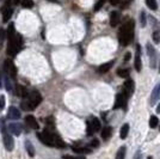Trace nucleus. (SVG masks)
<instances>
[{
    "mask_svg": "<svg viewBox=\"0 0 160 159\" xmlns=\"http://www.w3.org/2000/svg\"><path fill=\"white\" fill-rule=\"evenodd\" d=\"M157 113L160 114V103L158 104V106H157Z\"/></svg>",
    "mask_w": 160,
    "mask_h": 159,
    "instance_id": "nucleus-43",
    "label": "nucleus"
},
{
    "mask_svg": "<svg viewBox=\"0 0 160 159\" xmlns=\"http://www.w3.org/2000/svg\"><path fill=\"white\" fill-rule=\"evenodd\" d=\"M7 38L8 41L13 40L14 36H16V33H14V24L13 23H10V25L7 28Z\"/></svg>",
    "mask_w": 160,
    "mask_h": 159,
    "instance_id": "nucleus-19",
    "label": "nucleus"
},
{
    "mask_svg": "<svg viewBox=\"0 0 160 159\" xmlns=\"http://www.w3.org/2000/svg\"><path fill=\"white\" fill-rule=\"evenodd\" d=\"M90 146H91V147H98V146H99V141H98L97 139H93L92 141H91Z\"/></svg>",
    "mask_w": 160,
    "mask_h": 159,
    "instance_id": "nucleus-39",
    "label": "nucleus"
},
{
    "mask_svg": "<svg viewBox=\"0 0 160 159\" xmlns=\"http://www.w3.org/2000/svg\"><path fill=\"white\" fill-rule=\"evenodd\" d=\"M146 48H147V54H148V56L151 59V67L154 68L155 67V55H157V52H155V49L152 47L151 43H147Z\"/></svg>",
    "mask_w": 160,
    "mask_h": 159,
    "instance_id": "nucleus-7",
    "label": "nucleus"
},
{
    "mask_svg": "<svg viewBox=\"0 0 160 159\" xmlns=\"http://www.w3.org/2000/svg\"><path fill=\"white\" fill-rule=\"evenodd\" d=\"M113 66V61H109L107 64H103V65H100L99 68H98V72L99 73H107L110 71V68Z\"/></svg>",
    "mask_w": 160,
    "mask_h": 159,
    "instance_id": "nucleus-18",
    "label": "nucleus"
},
{
    "mask_svg": "<svg viewBox=\"0 0 160 159\" xmlns=\"http://www.w3.org/2000/svg\"><path fill=\"white\" fill-rule=\"evenodd\" d=\"M63 159H86V157H73V156H63Z\"/></svg>",
    "mask_w": 160,
    "mask_h": 159,
    "instance_id": "nucleus-38",
    "label": "nucleus"
},
{
    "mask_svg": "<svg viewBox=\"0 0 160 159\" xmlns=\"http://www.w3.org/2000/svg\"><path fill=\"white\" fill-rule=\"evenodd\" d=\"M118 23H120V12L113 11V12L110 13V25L115 28Z\"/></svg>",
    "mask_w": 160,
    "mask_h": 159,
    "instance_id": "nucleus-13",
    "label": "nucleus"
},
{
    "mask_svg": "<svg viewBox=\"0 0 160 159\" xmlns=\"http://www.w3.org/2000/svg\"><path fill=\"white\" fill-rule=\"evenodd\" d=\"M72 150H73V152L82 153V154H88V153L92 152V150L91 148H87V147H73Z\"/></svg>",
    "mask_w": 160,
    "mask_h": 159,
    "instance_id": "nucleus-21",
    "label": "nucleus"
},
{
    "mask_svg": "<svg viewBox=\"0 0 160 159\" xmlns=\"http://www.w3.org/2000/svg\"><path fill=\"white\" fill-rule=\"evenodd\" d=\"M25 100L29 102V104H30V106L32 108V110H33V109L38 105L41 102H42V96H41L40 92H37V91H32L31 93H29L28 98H25Z\"/></svg>",
    "mask_w": 160,
    "mask_h": 159,
    "instance_id": "nucleus-3",
    "label": "nucleus"
},
{
    "mask_svg": "<svg viewBox=\"0 0 160 159\" xmlns=\"http://www.w3.org/2000/svg\"><path fill=\"white\" fill-rule=\"evenodd\" d=\"M5 69H6L7 74L11 77V78H16L17 77V68H16V66H14V64L11 61V60H5Z\"/></svg>",
    "mask_w": 160,
    "mask_h": 159,
    "instance_id": "nucleus-4",
    "label": "nucleus"
},
{
    "mask_svg": "<svg viewBox=\"0 0 160 159\" xmlns=\"http://www.w3.org/2000/svg\"><path fill=\"white\" fill-rule=\"evenodd\" d=\"M126 146H121L120 150L117 151V154H116V159H124V156H126Z\"/></svg>",
    "mask_w": 160,
    "mask_h": 159,
    "instance_id": "nucleus-24",
    "label": "nucleus"
},
{
    "mask_svg": "<svg viewBox=\"0 0 160 159\" xmlns=\"http://www.w3.org/2000/svg\"><path fill=\"white\" fill-rule=\"evenodd\" d=\"M20 106H22V109H23V110H32V108L30 106V104H29V102H28V100H23V102H22V104H20Z\"/></svg>",
    "mask_w": 160,
    "mask_h": 159,
    "instance_id": "nucleus-32",
    "label": "nucleus"
},
{
    "mask_svg": "<svg viewBox=\"0 0 160 159\" xmlns=\"http://www.w3.org/2000/svg\"><path fill=\"white\" fill-rule=\"evenodd\" d=\"M8 129H10V132L14 134V135H19L20 133H22V126L18 125V123H11L10 126H8Z\"/></svg>",
    "mask_w": 160,
    "mask_h": 159,
    "instance_id": "nucleus-16",
    "label": "nucleus"
},
{
    "mask_svg": "<svg viewBox=\"0 0 160 159\" xmlns=\"http://www.w3.org/2000/svg\"><path fill=\"white\" fill-rule=\"evenodd\" d=\"M37 138L47 146H52V147H58V148H65L66 145L62 140L54 134L53 132H50L49 129H46L43 133H37Z\"/></svg>",
    "mask_w": 160,
    "mask_h": 159,
    "instance_id": "nucleus-2",
    "label": "nucleus"
},
{
    "mask_svg": "<svg viewBox=\"0 0 160 159\" xmlns=\"http://www.w3.org/2000/svg\"><path fill=\"white\" fill-rule=\"evenodd\" d=\"M46 122H47V125H48V128H53L54 127V119L52 116H50V117H47Z\"/></svg>",
    "mask_w": 160,
    "mask_h": 159,
    "instance_id": "nucleus-35",
    "label": "nucleus"
},
{
    "mask_svg": "<svg viewBox=\"0 0 160 159\" xmlns=\"http://www.w3.org/2000/svg\"><path fill=\"white\" fill-rule=\"evenodd\" d=\"M16 95L22 97V98H28L29 91L27 90V87L22 86V85H17V86H16Z\"/></svg>",
    "mask_w": 160,
    "mask_h": 159,
    "instance_id": "nucleus-14",
    "label": "nucleus"
},
{
    "mask_svg": "<svg viewBox=\"0 0 160 159\" xmlns=\"http://www.w3.org/2000/svg\"><path fill=\"white\" fill-rule=\"evenodd\" d=\"M117 74H118V77H121V78H128L130 72H129V69H122V68H120L117 71Z\"/></svg>",
    "mask_w": 160,
    "mask_h": 159,
    "instance_id": "nucleus-27",
    "label": "nucleus"
},
{
    "mask_svg": "<svg viewBox=\"0 0 160 159\" xmlns=\"http://www.w3.org/2000/svg\"><path fill=\"white\" fill-rule=\"evenodd\" d=\"M5 85H6V90H7V91H8V92H12L13 87H12V83L10 81V79H8V78H6V79H5Z\"/></svg>",
    "mask_w": 160,
    "mask_h": 159,
    "instance_id": "nucleus-33",
    "label": "nucleus"
},
{
    "mask_svg": "<svg viewBox=\"0 0 160 159\" xmlns=\"http://www.w3.org/2000/svg\"><path fill=\"white\" fill-rule=\"evenodd\" d=\"M158 125H159V119L157 116H151V119H149V127L151 128H157Z\"/></svg>",
    "mask_w": 160,
    "mask_h": 159,
    "instance_id": "nucleus-26",
    "label": "nucleus"
},
{
    "mask_svg": "<svg viewBox=\"0 0 160 159\" xmlns=\"http://www.w3.org/2000/svg\"><path fill=\"white\" fill-rule=\"evenodd\" d=\"M22 5L27 8H30L33 6V0H22Z\"/></svg>",
    "mask_w": 160,
    "mask_h": 159,
    "instance_id": "nucleus-30",
    "label": "nucleus"
},
{
    "mask_svg": "<svg viewBox=\"0 0 160 159\" xmlns=\"http://www.w3.org/2000/svg\"><path fill=\"white\" fill-rule=\"evenodd\" d=\"M5 108V96H0V111Z\"/></svg>",
    "mask_w": 160,
    "mask_h": 159,
    "instance_id": "nucleus-36",
    "label": "nucleus"
},
{
    "mask_svg": "<svg viewBox=\"0 0 160 159\" xmlns=\"http://www.w3.org/2000/svg\"><path fill=\"white\" fill-rule=\"evenodd\" d=\"M25 147H27V152L29 153V157L33 158L35 157V148H33L32 144L30 141H25Z\"/></svg>",
    "mask_w": 160,
    "mask_h": 159,
    "instance_id": "nucleus-22",
    "label": "nucleus"
},
{
    "mask_svg": "<svg viewBox=\"0 0 160 159\" xmlns=\"http://www.w3.org/2000/svg\"><path fill=\"white\" fill-rule=\"evenodd\" d=\"M7 116H8V119H11V120H18L20 117V111L16 106H10Z\"/></svg>",
    "mask_w": 160,
    "mask_h": 159,
    "instance_id": "nucleus-12",
    "label": "nucleus"
},
{
    "mask_svg": "<svg viewBox=\"0 0 160 159\" xmlns=\"http://www.w3.org/2000/svg\"><path fill=\"white\" fill-rule=\"evenodd\" d=\"M1 12H2V20H4L5 23L8 22V19H10L11 16H12V8L8 6H4L2 10H1Z\"/></svg>",
    "mask_w": 160,
    "mask_h": 159,
    "instance_id": "nucleus-15",
    "label": "nucleus"
},
{
    "mask_svg": "<svg viewBox=\"0 0 160 159\" xmlns=\"http://www.w3.org/2000/svg\"><path fill=\"white\" fill-rule=\"evenodd\" d=\"M104 4H105V0H98V1H97V4L94 5V11H96V12H97V11H99L100 8L103 7Z\"/></svg>",
    "mask_w": 160,
    "mask_h": 159,
    "instance_id": "nucleus-31",
    "label": "nucleus"
},
{
    "mask_svg": "<svg viewBox=\"0 0 160 159\" xmlns=\"http://www.w3.org/2000/svg\"><path fill=\"white\" fill-rule=\"evenodd\" d=\"M91 125H92V127H93L94 132H98V131H100V122L98 119H96V117H93V119L91 120Z\"/></svg>",
    "mask_w": 160,
    "mask_h": 159,
    "instance_id": "nucleus-25",
    "label": "nucleus"
},
{
    "mask_svg": "<svg viewBox=\"0 0 160 159\" xmlns=\"http://www.w3.org/2000/svg\"><path fill=\"white\" fill-rule=\"evenodd\" d=\"M134 66H135V69L138 72H140L141 68H142V64H141V47L139 44L136 46V55H135V64H134Z\"/></svg>",
    "mask_w": 160,
    "mask_h": 159,
    "instance_id": "nucleus-9",
    "label": "nucleus"
},
{
    "mask_svg": "<svg viewBox=\"0 0 160 159\" xmlns=\"http://www.w3.org/2000/svg\"><path fill=\"white\" fill-rule=\"evenodd\" d=\"M5 37H6V31H5V29L0 28V47L2 46V43H4V41H5Z\"/></svg>",
    "mask_w": 160,
    "mask_h": 159,
    "instance_id": "nucleus-29",
    "label": "nucleus"
},
{
    "mask_svg": "<svg viewBox=\"0 0 160 159\" xmlns=\"http://www.w3.org/2000/svg\"><path fill=\"white\" fill-rule=\"evenodd\" d=\"M4 145L7 151H12L14 147V141L12 136L10 134H7L6 132H4Z\"/></svg>",
    "mask_w": 160,
    "mask_h": 159,
    "instance_id": "nucleus-8",
    "label": "nucleus"
},
{
    "mask_svg": "<svg viewBox=\"0 0 160 159\" xmlns=\"http://www.w3.org/2000/svg\"><path fill=\"white\" fill-rule=\"evenodd\" d=\"M130 56H132V54H130V53H127V54H126V56H124V62H127V61H129V59H130Z\"/></svg>",
    "mask_w": 160,
    "mask_h": 159,
    "instance_id": "nucleus-40",
    "label": "nucleus"
},
{
    "mask_svg": "<svg viewBox=\"0 0 160 159\" xmlns=\"http://www.w3.org/2000/svg\"><path fill=\"white\" fill-rule=\"evenodd\" d=\"M134 89H135V84L132 79H127L123 84V93L127 96V97H130L134 92Z\"/></svg>",
    "mask_w": 160,
    "mask_h": 159,
    "instance_id": "nucleus-5",
    "label": "nucleus"
},
{
    "mask_svg": "<svg viewBox=\"0 0 160 159\" xmlns=\"http://www.w3.org/2000/svg\"><path fill=\"white\" fill-rule=\"evenodd\" d=\"M146 5L152 11H157L158 10V3H157V0H146Z\"/></svg>",
    "mask_w": 160,
    "mask_h": 159,
    "instance_id": "nucleus-23",
    "label": "nucleus"
},
{
    "mask_svg": "<svg viewBox=\"0 0 160 159\" xmlns=\"http://www.w3.org/2000/svg\"><path fill=\"white\" fill-rule=\"evenodd\" d=\"M152 38H153V42L154 43H160V30H155L152 35Z\"/></svg>",
    "mask_w": 160,
    "mask_h": 159,
    "instance_id": "nucleus-28",
    "label": "nucleus"
},
{
    "mask_svg": "<svg viewBox=\"0 0 160 159\" xmlns=\"http://www.w3.org/2000/svg\"><path fill=\"white\" fill-rule=\"evenodd\" d=\"M110 4L111 5H118L120 4V0H110Z\"/></svg>",
    "mask_w": 160,
    "mask_h": 159,
    "instance_id": "nucleus-41",
    "label": "nucleus"
},
{
    "mask_svg": "<svg viewBox=\"0 0 160 159\" xmlns=\"http://www.w3.org/2000/svg\"><path fill=\"white\" fill-rule=\"evenodd\" d=\"M128 133H129V125L128 123H124L122 128H121V132H120V136L121 139H126L128 136Z\"/></svg>",
    "mask_w": 160,
    "mask_h": 159,
    "instance_id": "nucleus-20",
    "label": "nucleus"
},
{
    "mask_svg": "<svg viewBox=\"0 0 160 159\" xmlns=\"http://www.w3.org/2000/svg\"><path fill=\"white\" fill-rule=\"evenodd\" d=\"M141 25L142 27H145L146 25V14H145V12H141Z\"/></svg>",
    "mask_w": 160,
    "mask_h": 159,
    "instance_id": "nucleus-37",
    "label": "nucleus"
},
{
    "mask_svg": "<svg viewBox=\"0 0 160 159\" xmlns=\"http://www.w3.org/2000/svg\"><path fill=\"white\" fill-rule=\"evenodd\" d=\"M159 72H160V66H159Z\"/></svg>",
    "mask_w": 160,
    "mask_h": 159,
    "instance_id": "nucleus-45",
    "label": "nucleus"
},
{
    "mask_svg": "<svg viewBox=\"0 0 160 159\" xmlns=\"http://www.w3.org/2000/svg\"><path fill=\"white\" fill-rule=\"evenodd\" d=\"M93 133H94L93 127L91 125V122H88V123H87V135H92Z\"/></svg>",
    "mask_w": 160,
    "mask_h": 159,
    "instance_id": "nucleus-34",
    "label": "nucleus"
},
{
    "mask_svg": "<svg viewBox=\"0 0 160 159\" xmlns=\"http://www.w3.org/2000/svg\"><path fill=\"white\" fill-rule=\"evenodd\" d=\"M127 96L124 93H118L116 96V102H115V105L113 109H118V108H126L127 105Z\"/></svg>",
    "mask_w": 160,
    "mask_h": 159,
    "instance_id": "nucleus-6",
    "label": "nucleus"
},
{
    "mask_svg": "<svg viewBox=\"0 0 160 159\" xmlns=\"http://www.w3.org/2000/svg\"><path fill=\"white\" fill-rule=\"evenodd\" d=\"M159 100H160V83L153 89V92H152V96H151V104L154 105Z\"/></svg>",
    "mask_w": 160,
    "mask_h": 159,
    "instance_id": "nucleus-10",
    "label": "nucleus"
},
{
    "mask_svg": "<svg viewBox=\"0 0 160 159\" xmlns=\"http://www.w3.org/2000/svg\"><path fill=\"white\" fill-rule=\"evenodd\" d=\"M25 122H27V125L30 128L38 129V122H37V120L35 119V116H32V115H28L27 117H25Z\"/></svg>",
    "mask_w": 160,
    "mask_h": 159,
    "instance_id": "nucleus-11",
    "label": "nucleus"
},
{
    "mask_svg": "<svg viewBox=\"0 0 160 159\" xmlns=\"http://www.w3.org/2000/svg\"><path fill=\"white\" fill-rule=\"evenodd\" d=\"M2 86V77H1V72H0V87Z\"/></svg>",
    "mask_w": 160,
    "mask_h": 159,
    "instance_id": "nucleus-42",
    "label": "nucleus"
},
{
    "mask_svg": "<svg viewBox=\"0 0 160 159\" xmlns=\"http://www.w3.org/2000/svg\"><path fill=\"white\" fill-rule=\"evenodd\" d=\"M111 134H112V128L111 127H105L102 131V138H103L104 141H108V140L111 138Z\"/></svg>",
    "mask_w": 160,
    "mask_h": 159,
    "instance_id": "nucleus-17",
    "label": "nucleus"
},
{
    "mask_svg": "<svg viewBox=\"0 0 160 159\" xmlns=\"http://www.w3.org/2000/svg\"><path fill=\"white\" fill-rule=\"evenodd\" d=\"M134 28L135 23L133 19H128L118 31V41L121 46H128L134 38Z\"/></svg>",
    "mask_w": 160,
    "mask_h": 159,
    "instance_id": "nucleus-1",
    "label": "nucleus"
},
{
    "mask_svg": "<svg viewBox=\"0 0 160 159\" xmlns=\"http://www.w3.org/2000/svg\"><path fill=\"white\" fill-rule=\"evenodd\" d=\"M147 159H153V158H152V157H148V158H147Z\"/></svg>",
    "mask_w": 160,
    "mask_h": 159,
    "instance_id": "nucleus-44",
    "label": "nucleus"
}]
</instances>
